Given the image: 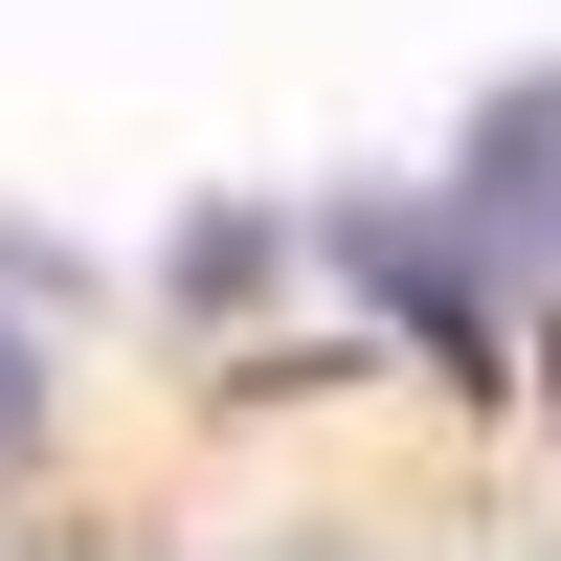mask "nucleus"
<instances>
[{"label":"nucleus","mask_w":561,"mask_h":561,"mask_svg":"<svg viewBox=\"0 0 561 561\" xmlns=\"http://www.w3.org/2000/svg\"><path fill=\"white\" fill-rule=\"evenodd\" d=\"M0 427H23V359H0Z\"/></svg>","instance_id":"f257e3e1"}]
</instances>
